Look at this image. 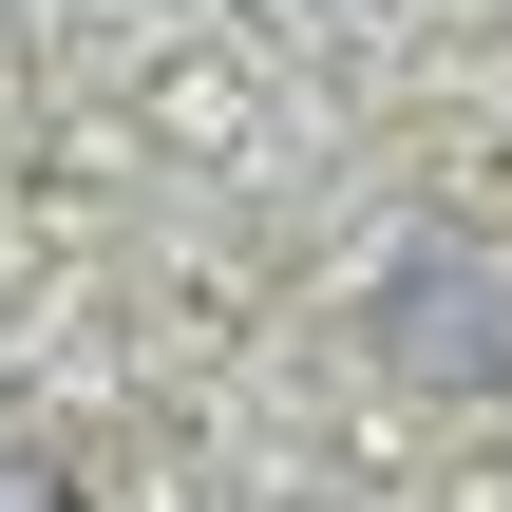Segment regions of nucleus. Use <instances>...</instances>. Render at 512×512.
<instances>
[{
    "label": "nucleus",
    "mask_w": 512,
    "mask_h": 512,
    "mask_svg": "<svg viewBox=\"0 0 512 512\" xmlns=\"http://www.w3.org/2000/svg\"><path fill=\"white\" fill-rule=\"evenodd\" d=\"M0 512H76V475H38V456H0Z\"/></svg>",
    "instance_id": "1"
}]
</instances>
